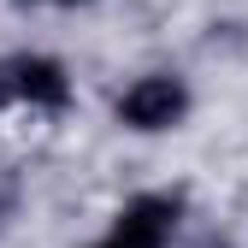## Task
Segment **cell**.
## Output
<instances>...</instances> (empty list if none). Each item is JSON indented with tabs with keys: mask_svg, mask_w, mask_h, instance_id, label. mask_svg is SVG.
<instances>
[{
	"mask_svg": "<svg viewBox=\"0 0 248 248\" xmlns=\"http://www.w3.org/2000/svg\"><path fill=\"white\" fill-rule=\"evenodd\" d=\"M42 107V112H59L71 101V77L59 59H42V53H18L0 65V107Z\"/></svg>",
	"mask_w": 248,
	"mask_h": 248,
	"instance_id": "obj_1",
	"label": "cell"
},
{
	"mask_svg": "<svg viewBox=\"0 0 248 248\" xmlns=\"http://www.w3.org/2000/svg\"><path fill=\"white\" fill-rule=\"evenodd\" d=\"M189 112V89L183 77H136L118 95V118L130 130H171V124Z\"/></svg>",
	"mask_w": 248,
	"mask_h": 248,
	"instance_id": "obj_2",
	"label": "cell"
},
{
	"mask_svg": "<svg viewBox=\"0 0 248 248\" xmlns=\"http://www.w3.org/2000/svg\"><path fill=\"white\" fill-rule=\"evenodd\" d=\"M171 231H177V201L171 195H136L130 207L118 213L112 242L118 248H166Z\"/></svg>",
	"mask_w": 248,
	"mask_h": 248,
	"instance_id": "obj_3",
	"label": "cell"
},
{
	"mask_svg": "<svg viewBox=\"0 0 248 248\" xmlns=\"http://www.w3.org/2000/svg\"><path fill=\"white\" fill-rule=\"evenodd\" d=\"M101 248H118V242H112V236H107V242H101Z\"/></svg>",
	"mask_w": 248,
	"mask_h": 248,
	"instance_id": "obj_4",
	"label": "cell"
},
{
	"mask_svg": "<svg viewBox=\"0 0 248 248\" xmlns=\"http://www.w3.org/2000/svg\"><path fill=\"white\" fill-rule=\"evenodd\" d=\"M65 6H77V0H65Z\"/></svg>",
	"mask_w": 248,
	"mask_h": 248,
	"instance_id": "obj_5",
	"label": "cell"
}]
</instances>
